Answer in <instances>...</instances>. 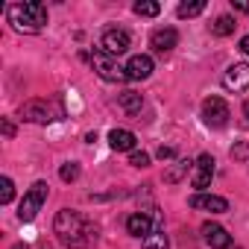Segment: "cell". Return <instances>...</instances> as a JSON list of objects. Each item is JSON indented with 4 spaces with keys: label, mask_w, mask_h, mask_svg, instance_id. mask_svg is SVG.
<instances>
[{
    "label": "cell",
    "mask_w": 249,
    "mask_h": 249,
    "mask_svg": "<svg viewBox=\"0 0 249 249\" xmlns=\"http://www.w3.org/2000/svg\"><path fill=\"white\" fill-rule=\"evenodd\" d=\"M53 231L59 237L62 246L68 249H94L100 240V229L79 211L73 208H62L53 220Z\"/></svg>",
    "instance_id": "cell-1"
},
{
    "label": "cell",
    "mask_w": 249,
    "mask_h": 249,
    "mask_svg": "<svg viewBox=\"0 0 249 249\" xmlns=\"http://www.w3.org/2000/svg\"><path fill=\"white\" fill-rule=\"evenodd\" d=\"M9 24L18 30V33H27V36H36L44 30L47 24V6L38 3V0H27V3H12L9 9Z\"/></svg>",
    "instance_id": "cell-2"
},
{
    "label": "cell",
    "mask_w": 249,
    "mask_h": 249,
    "mask_svg": "<svg viewBox=\"0 0 249 249\" xmlns=\"http://www.w3.org/2000/svg\"><path fill=\"white\" fill-rule=\"evenodd\" d=\"M47 194H50L47 182H36V185L24 194V199H21V205H18V220H21V223L36 220V214H38L41 205L47 202Z\"/></svg>",
    "instance_id": "cell-3"
},
{
    "label": "cell",
    "mask_w": 249,
    "mask_h": 249,
    "mask_svg": "<svg viewBox=\"0 0 249 249\" xmlns=\"http://www.w3.org/2000/svg\"><path fill=\"white\" fill-rule=\"evenodd\" d=\"M91 68H94L97 76L106 79V82H123V79H129V76H126V68H120L117 59L108 56V53H103V50H97V53L91 56Z\"/></svg>",
    "instance_id": "cell-4"
},
{
    "label": "cell",
    "mask_w": 249,
    "mask_h": 249,
    "mask_svg": "<svg viewBox=\"0 0 249 249\" xmlns=\"http://www.w3.org/2000/svg\"><path fill=\"white\" fill-rule=\"evenodd\" d=\"M229 117H231V108H229V103L223 97H208L202 103V120H205V126L223 129L226 123H229Z\"/></svg>",
    "instance_id": "cell-5"
},
{
    "label": "cell",
    "mask_w": 249,
    "mask_h": 249,
    "mask_svg": "<svg viewBox=\"0 0 249 249\" xmlns=\"http://www.w3.org/2000/svg\"><path fill=\"white\" fill-rule=\"evenodd\" d=\"M129 44H132L129 33H126V30H117V27H111V30H106V33L100 36V50L108 53V56H114V59H117L120 53H126Z\"/></svg>",
    "instance_id": "cell-6"
},
{
    "label": "cell",
    "mask_w": 249,
    "mask_h": 249,
    "mask_svg": "<svg viewBox=\"0 0 249 249\" xmlns=\"http://www.w3.org/2000/svg\"><path fill=\"white\" fill-rule=\"evenodd\" d=\"M223 88L226 91H246L249 88V65L246 62H234V65H229L226 68V73H223Z\"/></svg>",
    "instance_id": "cell-7"
},
{
    "label": "cell",
    "mask_w": 249,
    "mask_h": 249,
    "mask_svg": "<svg viewBox=\"0 0 249 249\" xmlns=\"http://www.w3.org/2000/svg\"><path fill=\"white\" fill-rule=\"evenodd\" d=\"M191 208H196V211H208V214H226L229 211V199L226 196H217V194H194L191 199Z\"/></svg>",
    "instance_id": "cell-8"
},
{
    "label": "cell",
    "mask_w": 249,
    "mask_h": 249,
    "mask_svg": "<svg viewBox=\"0 0 249 249\" xmlns=\"http://www.w3.org/2000/svg\"><path fill=\"white\" fill-rule=\"evenodd\" d=\"M21 120H30V123H50L53 120V108L47 100H27L21 106Z\"/></svg>",
    "instance_id": "cell-9"
},
{
    "label": "cell",
    "mask_w": 249,
    "mask_h": 249,
    "mask_svg": "<svg viewBox=\"0 0 249 249\" xmlns=\"http://www.w3.org/2000/svg\"><path fill=\"white\" fill-rule=\"evenodd\" d=\"M211 176H214V159H211L208 153H202V156L194 161L191 185H194V188H199V194H202V188H208V185H211Z\"/></svg>",
    "instance_id": "cell-10"
},
{
    "label": "cell",
    "mask_w": 249,
    "mask_h": 249,
    "mask_svg": "<svg viewBox=\"0 0 249 249\" xmlns=\"http://www.w3.org/2000/svg\"><path fill=\"white\" fill-rule=\"evenodd\" d=\"M153 68H156L153 56L141 53V56H132V59L126 62V76H129V79H135V82H138V79H150Z\"/></svg>",
    "instance_id": "cell-11"
},
{
    "label": "cell",
    "mask_w": 249,
    "mask_h": 249,
    "mask_svg": "<svg viewBox=\"0 0 249 249\" xmlns=\"http://www.w3.org/2000/svg\"><path fill=\"white\" fill-rule=\"evenodd\" d=\"M176 44H179V33H176L173 27L156 30V33L150 36V47H153L156 53H170V50H173Z\"/></svg>",
    "instance_id": "cell-12"
},
{
    "label": "cell",
    "mask_w": 249,
    "mask_h": 249,
    "mask_svg": "<svg viewBox=\"0 0 249 249\" xmlns=\"http://www.w3.org/2000/svg\"><path fill=\"white\" fill-rule=\"evenodd\" d=\"M202 240H205L211 249H229V246H231L229 231H226L223 226H217V223H205V226H202Z\"/></svg>",
    "instance_id": "cell-13"
},
{
    "label": "cell",
    "mask_w": 249,
    "mask_h": 249,
    "mask_svg": "<svg viewBox=\"0 0 249 249\" xmlns=\"http://www.w3.org/2000/svg\"><path fill=\"white\" fill-rule=\"evenodd\" d=\"M126 231H129L132 237H138V240H147L156 229H153V220L138 211V214H129V217H126Z\"/></svg>",
    "instance_id": "cell-14"
},
{
    "label": "cell",
    "mask_w": 249,
    "mask_h": 249,
    "mask_svg": "<svg viewBox=\"0 0 249 249\" xmlns=\"http://www.w3.org/2000/svg\"><path fill=\"white\" fill-rule=\"evenodd\" d=\"M135 144H138V138L129 129H111L108 132V147L117 153H135Z\"/></svg>",
    "instance_id": "cell-15"
},
{
    "label": "cell",
    "mask_w": 249,
    "mask_h": 249,
    "mask_svg": "<svg viewBox=\"0 0 249 249\" xmlns=\"http://www.w3.org/2000/svg\"><path fill=\"white\" fill-rule=\"evenodd\" d=\"M117 106L126 111V114H138L144 108V97L138 91H120L117 94Z\"/></svg>",
    "instance_id": "cell-16"
},
{
    "label": "cell",
    "mask_w": 249,
    "mask_h": 249,
    "mask_svg": "<svg viewBox=\"0 0 249 249\" xmlns=\"http://www.w3.org/2000/svg\"><path fill=\"white\" fill-rule=\"evenodd\" d=\"M234 27H237V24H234V18H231V15H220V18L211 24V36L226 38V36H231V33H234Z\"/></svg>",
    "instance_id": "cell-17"
},
{
    "label": "cell",
    "mask_w": 249,
    "mask_h": 249,
    "mask_svg": "<svg viewBox=\"0 0 249 249\" xmlns=\"http://www.w3.org/2000/svg\"><path fill=\"white\" fill-rule=\"evenodd\" d=\"M191 170H194V161H188V159H179V161H176V164H173V167L164 173V182H179V179H182L185 173H191Z\"/></svg>",
    "instance_id": "cell-18"
},
{
    "label": "cell",
    "mask_w": 249,
    "mask_h": 249,
    "mask_svg": "<svg viewBox=\"0 0 249 249\" xmlns=\"http://www.w3.org/2000/svg\"><path fill=\"white\" fill-rule=\"evenodd\" d=\"M141 246L144 249H167L170 243H167V234H164V229H156L147 240H141Z\"/></svg>",
    "instance_id": "cell-19"
},
{
    "label": "cell",
    "mask_w": 249,
    "mask_h": 249,
    "mask_svg": "<svg viewBox=\"0 0 249 249\" xmlns=\"http://www.w3.org/2000/svg\"><path fill=\"white\" fill-rule=\"evenodd\" d=\"M132 9H135V15H141V18H156V15L161 12V3H156V0H141V3H135Z\"/></svg>",
    "instance_id": "cell-20"
},
{
    "label": "cell",
    "mask_w": 249,
    "mask_h": 249,
    "mask_svg": "<svg viewBox=\"0 0 249 249\" xmlns=\"http://www.w3.org/2000/svg\"><path fill=\"white\" fill-rule=\"evenodd\" d=\"M202 9H205V0H196V3H179L176 15H179V18H196Z\"/></svg>",
    "instance_id": "cell-21"
},
{
    "label": "cell",
    "mask_w": 249,
    "mask_h": 249,
    "mask_svg": "<svg viewBox=\"0 0 249 249\" xmlns=\"http://www.w3.org/2000/svg\"><path fill=\"white\" fill-rule=\"evenodd\" d=\"M12 196H15V185H12V179H9V176H3V179H0V202L9 205V202H12Z\"/></svg>",
    "instance_id": "cell-22"
},
{
    "label": "cell",
    "mask_w": 249,
    "mask_h": 249,
    "mask_svg": "<svg viewBox=\"0 0 249 249\" xmlns=\"http://www.w3.org/2000/svg\"><path fill=\"white\" fill-rule=\"evenodd\" d=\"M59 176H62V182H76V179H79V164H76V161H68V164H62Z\"/></svg>",
    "instance_id": "cell-23"
},
{
    "label": "cell",
    "mask_w": 249,
    "mask_h": 249,
    "mask_svg": "<svg viewBox=\"0 0 249 249\" xmlns=\"http://www.w3.org/2000/svg\"><path fill=\"white\" fill-rule=\"evenodd\" d=\"M231 159L249 167V144H234V147H231Z\"/></svg>",
    "instance_id": "cell-24"
},
{
    "label": "cell",
    "mask_w": 249,
    "mask_h": 249,
    "mask_svg": "<svg viewBox=\"0 0 249 249\" xmlns=\"http://www.w3.org/2000/svg\"><path fill=\"white\" fill-rule=\"evenodd\" d=\"M129 164H132V167H147V164H150V156H147V153H132V156H129Z\"/></svg>",
    "instance_id": "cell-25"
},
{
    "label": "cell",
    "mask_w": 249,
    "mask_h": 249,
    "mask_svg": "<svg viewBox=\"0 0 249 249\" xmlns=\"http://www.w3.org/2000/svg\"><path fill=\"white\" fill-rule=\"evenodd\" d=\"M156 156H159V159H161V161H167V159H173V156H176V153H173V150H170V147H159V153H156Z\"/></svg>",
    "instance_id": "cell-26"
},
{
    "label": "cell",
    "mask_w": 249,
    "mask_h": 249,
    "mask_svg": "<svg viewBox=\"0 0 249 249\" xmlns=\"http://www.w3.org/2000/svg\"><path fill=\"white\" fill-rule=\"evenodd\" d=\"M231 6H234L237 12H249V0H237V3L231 0Z\"/></svg>",
    "instance_id": "cell-27"
},
{
    "label": "cell",
    "mask_w": 249,
    "mask_h": 249,
    "mask_svg": "<svg viewBox=\"0 0 249 249\" xmlns=\"http://www.w3.org/2000/svg\"><path fill=\"white\" fill-rule=\"evenodd\" d=\"M3 135H6V138H12V135H15V126H12V120H3Z\"/></svg>",
    "instance_id": "cell-28"
},
{
    "label": "cell",
    "mask_w": 249,
    "mask_h": 249,
    "mask_svg": "<svg viewBox=\"0 0 249 249\" xmlns=\"http://www.w3.org/2000/svg\"><path fill=\"white\" fill-rule=\"evenodd\" d=\"M240 50H243V56H249V36L240 38Z\"/></svg>",
    "instance_id": "cell-29"
},
{
    "label": "cell",
    "mask_w": 249,
    "mask_h": 249,
    "mask_svg": "<svg viewBox=\"0 0 249 249\" xmlns=\"http://www.w3.org/2000/svg\"><path fill=\"white\" fill-rule=\"evenodd\" d=\"M243 114H246V120H243V126H249V103H243Z\"/></svg>",
    "instance_id": "cell-30"
},
{
    "label": "cell",
    "mask_w": 249,
    "mask_h": 249,
    "mask_svg": "<svg viewBox=\"0 0 249 249\" xmlns=\"http://www.w3.org/2000/svg\"><path fill=\"white\" fill-rule=\"evenodd\" d=\"M12 249H30V246H27V243H15Z\"/></svg>",
    "instance_id": "cell-31"
}]
</instances>
